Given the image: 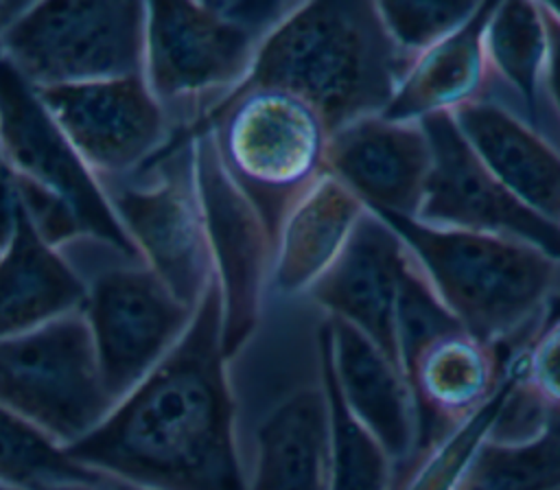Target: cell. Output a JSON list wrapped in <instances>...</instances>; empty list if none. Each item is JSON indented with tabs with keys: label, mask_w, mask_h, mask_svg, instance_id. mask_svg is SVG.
Wrapping results in <instances>:
<instances>
[{
	"label": "cell",
	"mask_w": 560,
	"mask_h": 490,
	"mask_svg": "<svg viewBox=\"0 0 560 490\" xmlns=\"http://www.w3.org/2000/svg\"><path fill=\"white\" fill-rule=\"evenodd\" d=\"M518 389L542 413H560V319L542 328L514 359Z\"/></svg>",
	"instance_id": "obj_30"
},
{
	"label": "cell",
	"mask_w": 560,
	"mask_h": 490,
	"mask_svg": "<svg viewBox=\"0 0 560 490\" xmlns=\"http://www.w3.org/2000/svg\"><path fill=\"white\" fill-rule=\"evenodd\" d=\"M409 260L411 254L400 236L378 214L365 210L346 247L308 295L326 317L354 326L398 363L396 306Z\"/></svg>",
	"instance_id": "obj_15"
},
{
	"label": "cell",
	"mask_w": 560,
	"mask_h": 490,
	"mask_svg": "<svg viewBox=\"0 0 560 490\" xmlns=\"http://www.w3.org/2000/svg\"><path fill=\"white\" fill-rule=\"evenodd\" d=\"M0 405L61 448L116 405L105 389L83 311L0 339Z\"/></svg>",
	"instance_id": "obj_9"
},
{
	"label": "cell",
	"mask_w": 560,
	"mask_h": 490,
	"mask_svg": "<svg viewBox=\"0 0 560 490\" xmlns=\"http://www.w3.org/2000/svg\"><path fill=\"white\" fill-rule=\"evenodd\" d=\"M451 116L488 171L527 208L560 225V151L532 122L488 98Z\"/></svg>",
	"instance_id": "obj_18"
},
{
	"label": "cell",
	"mask_w": 560,
	"mask_h": 490,
	"mask_svg": "<svg viewBox=\"0 0 560 490\" xmlns=\"http://www.w3.org/2000/svg\"><path fill=\"white\" fill-rule=\"evenodd\" d=\"M101 186L138 256L177 300L195 308L214 269L197 195L192 138L175 140L144 168Z\"/></svg>",
	"instance_id": "obj_10"
},
{
	"label": "cell",
	"mask_w": 560,
	"mask_h": 490,
	"mask_svg": "<svg viewBox=\"0 0 560 490\" xmlns=\"http://www.w3.org/2000/svg\"><path fill=\"white\" fill-rule=\"evenodd\" d=\"M365 210L354 192L324 171L280 219L269 287L282 295L308 293L337 260Z\"/></svg>",
	"instance_id": "obj_19"
},
{
	"label": "cell",
	"mask_w": 560,
	"mask_h": 490,
	"mask_svg": "<svg viewBox=\"0 0 560 490\" xmlns=\"http://www.w3.org/2000/svg\"><path fill=\"white\" fill-rule=\"evenodd\" d=\"M212 273L173 348L63 451L90 472L149 490H247Z\"/></svg>",
	"instance_id": "obj_1"
},
{
	"label": "cell",
	"mask_w": 560,
	"mask_h": 490,
	"mask_svg": "<svg viewBox=\"0 0 560 490\" xmlns=\"http://www.w3.org/2000/svg\"><path fill=\"white\" fill-rule=\"evenodd\" d=\"M35 92L98 182L144 168L179 140L142 74Z\"/></svg>",
	"instance_id": "obj_12"
},
{
	"label": "cell",
	"mask_w": 560,
	"mask_h": 490,
	"mask_svg": "<svg viewBox=\"0 0 560 490\" xmlns=\"http://www.w3.org/2000/svg\"><path fill=\"white\" fill-rule=\"evenodd\" d=\"M0 153L18 201L35 232L59 247L92 234L138 254L118 223L105 190L55 125L37 92L0 59Z\"/></svg>",
	"instance_id": "obj_6"
},
{
	"label": "cell",
	"mask_w": 560,
	"mask_h": 490,
	"mask_svg": "<svg viewBox=\"0 0 560 490\" xmlns=\"http://www.w3.org/2000/svg\"><path fill=\"white\" fill-rule=\"evenodd\" d=\"M510 352L455 330L431 341L413 359L407 383L418 411L416 455L427 453L501 392L516 359Z\"/></svg>",
	"instance_id": "obj_16"
},
{
	"label": "cell",
	"mask_w": 560,
	"mask_h": 490,
	"mask_svg": "<svg viewBox=\"0 0 560 490\" xmlns=\"http://www.w3.org/2000/svg\"><path fill=\"white\" fill-rule=\"evenodd\" d=\"M317 354L330 407V490H392L396 464L343 405L319 346Z\"/></svg>",
	"instance_id": "obj_25"
},
{
	"label": "cell",
	"mask_w": 560,
	"mask_h": 490,
	"mask_svg": "<svg viewBox=\"0 0 560 490\" xmlns=\"http://www.w3.org/2000/svg\"><path fill=\"white\" fill-rule=\"evenodd\" d=\"M560 488V413L521 440H494L477 446L455 490H553Z\"/></svg>",
	"instance_id": "obj_24"
},
{
	"label": "cell",
	"mask_w": 560,
	"mask_h": 490,
	"mask_svg": "<svg viewBox=\"0 0 560 490\" xmlns=\"http://www.w3.org/2000/svg\"><path fill=\"white\" fill-rule=\"evenodd\" d=\"M317 346L348 411L394 464L411 462L418 448V411L400 365L354 326L335 317L322 322Z\"/></svg>",
	"instance_id": "obj_17"
},
{
	"label": "cell",
	"mask_w": 560,
	"mask_h": 490,
	"mask_svg": "<svg viewBox=\"0 0 560 490\" xmlns=\"http://www.w3.org/2000/svg\"><path fill=\"white\" fill-rule=\"evenodd\" d=\"M18 188L7 160L0 153V252L9 243L18 217Z\"/></svg>",
	"instance_id": "obj_32"
},
{
	"label": "cell",
	"mask_w": 560,
	"mask_h": 490,
	"mask_svg": "<svg viewBox=\"0 0 560 490\" xmlns=\"http://www.w3.org/2000/svg\"><path fill=\"white\" fill-rule=\"evenodd\" d=\"M407 63L376 2H295L265 35L249 74L230 96L249 90L291 94L319 116L330 136L359 118L383 114Z\"/></svg>",
	"instance_id": "obj_2"
},
{
	"label": "cell",
	"mask_w": 560,
	"mask_h": 490,
	"mask_svg": "<svg viewBox=\"0 0 560 490\" xmlns=\"http://www.w3.org/2000/svg\"><path fill=\"white\" fill-rule=\"evenodd\" d=\"M190 138L197 195L223 302V350L232 361L258 326L271 280L273 238L254 201L225 168L212 131L203 127Z\"/></svg>",
	"instance_id": "obj_11"
},
{
	"label": "cell",
	"mask_w": 560,
	"mask_h": 490,
	"mask_svg": "<svg viewBox=\"0 0 560 490\" xmlns=\"http://www.w3.org/2000/svg\"><path fill=\"white\" fill-rule=\"evenodd\" d=\"M83 302L74 269L18 206L13 234L0 252V339L83 311Z\"/></svg>",
	"instance_id": "obj_22"
},
{
	"label": "cell",
	"mask_w": 560,
	"mask_h": 490,
	"mask_svg": "<svg viewBox=\"0 0 560 490\" xmlns=\"http://www.w3.org/2000/svg\"><path fill=\"white\" fill-rule=\"evenodd\" d=\"M247 490H330V407L322 381L291 392L262 418Z\"/></svg>",
	"instance_id": "obj_20"
},
{
	"label": "cell",
	"mask_w": 560,
	"mask_h": 490,
	"mask_svg": "<svg viewBox=\"0 0 560 490\" xmlns=\"http://www.w3.org/2000/svg\"><path fill=\"white\" fill-rule=\"evenodd\" d=\"M96 472L79 466L35 424L0 405V488L46 490L59 483H94Z\"/></svg>",
	"instance_id": "obj_26"
},
{
	"label": "cell",
	"mask_w": 560,
	"mask_h": 490,
	"mask_svg": "<svg viewBox=\"0 0 560 490\" xmlns=\"http://www.w3.org/2000/svg\"><path fill=\"white\" fill-rule=\"evenodd\" d=\"M147 2H24L0 31V59L33 90L142 74Z\"/></svg>",
	"instance_id": "obj_7"
},
{
	"label": "cell",
	"mask_w": 560,
	"mask_h": 490,
	"mask_svg": "<svg viewBox=\"0 0 560 490\" xmlns=\"http://www.w3.org/2000/svg\"><path fill=\"white\" fill-rule=\"evenodd\" d=\"M553 490H560V488H553Z\"/></svg>",
	"instance_id": "obj_36"
},
{
	"label": "cell",
	"mask_w": 560,
	"mask_h": 490,
	"mask_svg": "<svg viewBox=\"0 0 560 490\" xmlns=\"http://www.w3.org/2000/svg\"><path fill=\"white\" fill-rule=\"evenodd\" d=\"M94 490H149V488H140V486H133V483L122 481V479L98 475V481L94 483Z\"/></svg>",
	"instance_id": "obj_33"
},
{
	"label": "cell",
	"mask_w": 560,
	"mask_h": 490,
	"mask_svg": "<svg viewBox=\"0 0 560 490\" xmlns=\"http://www.w3.org/2000/svg\"><path fill=\"white\" fill-rule=\"evenodd\" d=\"M295 2H147L142 77L179 138L245 81L265 35Z\"/></svg>",
	"instance_id": "obj_3"
},
{
	"label": "cell",
	"mask_w": 560,
	"mask_h": 490,
	"mask_svg": "<svg viewBox=\"0 0 560 490\" xmlns=\"http://www.w3.org/2000/svg\"><path fill=\"white\" fill-rule=\"evenodd\" d=\"M479 4L481 2L387 0L376 2V9L392 42L411 61V57L464 26Z\"/></svg>",
	"instance_id": "obj_29"
},
{
	"label": "cell",
	"mask_w": 560,
	"mask_h": 490,
	"mask_svg": "<svg viewBox=\"0 0 560 490\" xmlns=\"http://www.w3.org/2000/svg\"><path fill=\"white\" fill-rule=\"evenodd\" d=\"M203 127L212 131L225 168L276 238L291 201L324 173V122L291 94L249 90L219 105Z\"/></svg>",
	"instance_id": "obj_8"
},
{
	"label": "cell",
	"mask_w": 560,
	"mask_h": 490,
	"mask_svg": "<svg viewBox=\"0 0 560 490\" xmlns=\"http://www.w3.org/2000/svg\"><path fill=\"white\" fill-rule=\"evenodd\" d=\"M431 164L420 122L381 114L359 118L328 136L324 171L372 212L416 219Z\"/></svg>",
	"instance_id": "obj_14"
},
{
	"label": "cell",
	"mask_w": 560,
	"mask_h": 490,
	"mask_svg": "<svg viewBox=\"0 0 560 490\" xmlns=\"http://www.w3.org/2000/svg\"><path fill=\"white\" fill-rule=\"evenodd\" d=\"M545 4H547V9L560 20V2H545Z\"/></svg>",
	"instance_id": "obj_35"
},
{
	"label": "cell",
	"mask_w": 560,
	"mask_h": 490,
	"mask_svg": "<svg viewBox=\"0 0 560 490\" xmlns=\"http://www.w3.org/2000/svg\"><path fill=\"white\" fill-rule=\"evenodd\" d=\"M94 483H59V486H50L46 490H94Z\"/></svg>",
	"instance_id": "obj_34"
},
{
	"label": "cell",
	"mask_w": 560,
	"mask_h": 490,
	"mask_svg": "<svg viewBox=\"0 0 560 490\" xmlns=\"http://www.w3.org/2000/svg\"><path fill=\"white\" fill-rule=\"evenodd\" d=\"M0 490H2V488H0Z\"/></svg>",
	"instance_id": "obj_37"
},
{
	"label": "cell",
	"mask_w": 560,
	"mask_h": 490,
	"mask_svg": "<svg viewBox=\"0 0 560 490\" xmlns=\"http://www.w3.org/2000/svg\"><path fill=\"white\" fill-rule=\"evenodd\" d=\"M483 46L492 79L510 85L525 105L529 120H536L547 66V26L540 2H492Z\"/></svg>",
	"instance_id": "obj_23"
},
{
	"label": "cell",
	"mask_w": 560,
	"mask_h": 490,
	"mask_svg": "<svg viewBox=\"0 0 560 490\" xmlns=\"http://www.w3.org/2000/svg\"><path fill=\"white\" fill-rule=\"evenodd\" d=\"M490 7L492 2H481L464 26L411 57L381 116L418 122L486 98L492 81L483 46Z\"/></svg>",
	"instance_id": "obj_21"
},
{
	"label": "cell",
	"mask_w": 560,
	"mask_h": 490,
	"mask_svg": "<svg viewBox=\"0 0 560 490\" xmlns=\"http://www.w3.org/2000/svg\"><path fill=\"white\" fill-rule=\"evenodd\" d=\"M59 254L79 276L101 376L118 402L173 348L192 311L138 256L120 245L77 234Z\"/></svg>",
	"instance_id": "obj_5"
},
{
	"label": "cell",
	"mask_w": 560,
	"mask_h": 490,
	"mask_svg": "<svg viewBox=\"0 0 560 490\" xmlns=\"http://www.w3.org/2000/svg\"><path fill=\"white\" fill-rule=\"evenodd\" d=\"M545 26H547V66H545V88L560 114V20L540 2Z\"/></svg>",
	"instance_id": "obj_31"
},
{
	"label": "cell",
	"mask_w": 560,
	"mask_h": 490,
	"mask_svg": "<svg viewBox=\"0 0 560 490\" xmlns=\"http://www.w3.org/2000/svg\"><path fill=\"white\" fill-rule=\"evenodd\" d=\"M455 330L464 328L411 256L396 306V352L405 376L407 368L431 341Z\"/></svg>",
	"instance_id": "obj_28"
},
{
	"label": "cell",
	"mask_w": 560,
	"mask_h": 490,
	"mask_svg": "<svg viewBox=\"0 0 560 490\" xmlns=\"http://www.w3.org/2000/svg\"><path fill=\"white\" fill-rule=\"evenodd\" d=\"M374 214L400 236L462 328L481 341L512 350L556 284L560 260L529 243Z\"/></svg>",
	"instance_id": "obj_4"
},
{
	"label": "cell",
	"mask_w": 560,
	"mask_h": 490,
	"mask_svg": "<svg viewBox=\"0 0 560 490\" xmlns=\"http://www.w3.org/2000/svg\"><path fill=\"white\" fill-rule=\"evenodd\" d=\"M418 122L431 149L418 221L516 238L560 260V225L527 208L488 171L451 114Z\"/></svg>",
	"instance_id": "obj_13"
},
{
	"label": "cell",
	"mask_w": 560,
	"mask_h": 490,
	"mask_svg": "<svg viewBox=\"0 0 560 490\" xmlns=\"http://www.w3.org/2000/svg\"><path fill=\"white\" fill-rule=\"evenodd\" d=\"M514 378V363L501 392L444 440L411 459V472L392 490H455L477 446L490 433Z\"/></svg>",
	"instance_id": "obj_27"
}]
</instances>
